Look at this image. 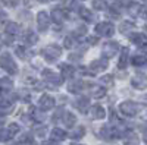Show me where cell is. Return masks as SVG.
I'll return each mask as SVG.
<instances>
[{
    "instance_id": "cell-1",
    "label": "cell",
    "mask_w": 147,
    "mask_h": 145,
    "mask_svg": "<svg viewBox=\"0 0 147 145\" xmlns=\"http://www.w3.org/2000/svg\"><path fill=\"white\" fill-rule=\"evenodd\" d=\"M0 66H2L6 72H9L10 75H15L18 72V66H16L15 60L12 59V56L9 53H3L0 56Z\"/></svg>"
},
{
    "instance_id": "cell-2",
    "label": "cell",
    "mask_w": 147,
    "mask_h": 145,
    "mask_svg": "<svg viewBox=\"0 0 147 145\" xmlns=\"http://www.w3.org/2000/svg\"><path fill=\"white\" fill-rule=\"evenodd\" d=\"M60 54H62V48L56 44H49L43 50V57L47 62H55L57 57H60Z\"/></svg>"
},
{
    "instance_id": "cell-3",
    "label": "cell",
    "mask_w": 147,
    "mask_h": 145,
    "mask_svg": "<svg viewBox=\"0 0 147 145\" xmlns=\"http://www.w3.org/2000/svg\"><path fill=\"white\" fill-rule=\"evenodd\" d=\"M119 108H121V112L124 113L125 116H128V117H132V116H136L138 113V104H136L134 101H124V103H121Z\"/></svg>"
},
{
    "instance_id": "cell-4",
    "label": "cell",
    "mask_w": 147,
    "mask_h": 145,
    "mask_svg": "<svg viewBox=\"0 0 147 145\" xmlns=\"http://www.w3.org/2000/svg\"><path fill=\"white\" fill-rule=\"evenodd\" d=\"M96 32L103 37H112L115 32V27L110 22H100L99 25H96Z\"/></svg>"
},
{
    "instance_id": "cell-5",
    "label": "cell",
    "mask_w": 147,
    "mask_h": 145,
    "mask_svg": "<svg viewBox=\"0 0 147 145\" xmlns=\"http://www.w3.org/2000/svg\"><path fill=\"white\" fill-rule=\"evenodd\" d=\"M38 107H40V110L43 112H47V110H50V108L55 107V98L52 95H41L40 97V100H38Z\"/></svg>"
},
{
    "instance_id": "cell-6",
    "label": "cell",
    "mask_w": 147,
    "mask_h": 145,
    "mask_svg": "<svg viewBox=\"0 0 147 145\" xmlns=\"http://www.w3.org/2000/svg\"><path fill=\"white\" fill-rule=\"evenodd\" d=\"M37 25H38L40 31H46L50 25V16H49L47 12H38L37 15Z\"/></svg>"
},
{
    "instance_id": "cell-7",
    "label": "cell",
    "mask_w": 147,
    "mask_h": 145,
    "mask_svg": "<svg viewBox=\"0 0 147 145\" xmlns=\"http://www.w3.org/2000/svg\"><path fill=\"white\" fill-rule=\"evenodd\" d=\"M118 50H119V44L115 43V41H109V43L103 44V50L102 51H103V54L106 57H113L118 53Z\"/></svg>"
},
{
    "instance_id": "cell-8",
    "label": "cell",
    "mask_w": 147,
    "mask_h": 145,
    "mask_svg": "<svg viewBox=\"0 0 147 145\" xmlns=\"http://www.w3.org/2000/svg\"><path fill=\"white\" fill-rule=\"evenodd\" d=\"M43 78L47 81V82H52V84H56V85H60V79L57 75H56V72L50 70V69H44L43 70Z\"/></svg>"
},
{
    "instance_id": "cell-9",
    "label": "cell",
    "mask_w": 147,
    "mask_h": 145,
    "mask_svg": "<svg viewBox=\"0 0 147 145\" xmlns=\"http://www.w3.org/2000/svg\"><path fill=\"white\" fill-rule=\"evenodd\" d=\"M105 69H107V60H94V62H91L90 65V70L93 72H103Z\"/></svg>"
},
{
    "instance_id": "cell-10",
    "label": "cell",
    "mask_w": 147,
    "mask_h": 145,
    "mask_svg": "<svg viewBox=\"0 0 147 145\" xmlns=\"http://www.w3.org/2000/svg\"><path fill=\"white\" fill-rule=\"evenodd\" d=\"M91 114L96 120H100V119H105L106 112L100 104H96V106H91Z\"/></svg>"
},
{
    "instance_id": "cell-11",
    "label": "cell",
    "mask_w": 147,
    "mask_h": 145,
    "mask_svg": "<svg viewBox=\"0 0 147 145\" xmlns=\"http://www.w3.org/2000/svg\"><path fill=\"white\" fill-rule=\"evenodd\" d=\"M50 138H52V141H56V142L63 141L66 138V132L62 130V129H59V128H55L52 130V134H50Z\"/></svg>"
},
{
    "instance_id": "cell-12",
    "label": "cell",
    "mask_w": 147,
    "mask_h": 145,
    "mask_svg": "<svg viewBox=\"0 0 147 145\" xmlns=\"http://www.w3.org/2000/svg\"><path fill=\"white\" fill-rule=\"evenodd\" d=\"M65 18H66V13H65V12H62L60 9H55V10L52 12V19H53L56 23H62V22L65 21Z\"/></svg>"
},
{
    "instance_id": "cell-13",
    "label": "cell",
    "mask_w": 147,
    "mask_h": 145,
    "mask_svg": "<svg viewBox=\"0 0 147 145\" xmlns=\"http://www.w3.org/2000/svg\"><path fill=\"white\" fill-rule=\"evenodd\" d=\"M129 40L136 45H143V48H146V38L143 34H131Z\"/></svg>"
},
{
    "instance_id": "cell-14",
    "label": "cell",
    "mask_w": 147,
    "mask_h": 145,
    "mask_svg": "<svg viewBox=\"0 0 147 145\" xmlns=\"http://www.w3.org/2000/svg\"><path fill=\"white\" fill-rule=\"evenodd\" d=\"M91 95L94 97V98H103V97L106 95V90L102 85H94L91 88Z\"/></svg>"
},
{
    "instance_id": "cell-15",
    "label": "cell",
    "mask_w": 147,
    "mask_h": 145,
    "mask_svg": "<svg viewBox=\"0 0 147 145\" xmlns=\"http://www.w3.org/2000/svg\"><path fill=\"white\" fill-rule=\"evenodd\" d=\"M60 69H62V76L63 78H72L74 74H75V69L71 65H60Z\"/></svg>"
},
{
    "instance_id": "cell-16",
    "label": "cell",
    "mask_w": 147,
    "mask_h": 145,
    "mask_svg": "<svg viewBox=\"0 0 147 145\" xmlns=\"http://www.w3.org/2000/svg\"><path fill=\"white\" fill-rule=\"evenodd\" d=\"M88 107H90V103H88V100H87V98H84V97L77 101V108H78V110H80L81 113H87Z\"/></svg>"
},
{
    "instance_id": "cell-17",
    "label": "cell",
    "mask_w": 147,
    "mask_h": 145,
    "mask_svg": "<svg viewBox=\"0 0 147 145\" xmlns=\"http://www.w3.org/2000/svg\"><path fill=\"white\" fill-rule=\"evenodd\" d=\"M6 32L9 35H16L19 34V25L16 22H7L6 23Z\"/></svg>"
},
{
    "instance_id": "cell-18",
    "label": "cell",
    "mask_w": 147,
    "mask_h": 145,
    "mask_svg": "<svg viewBox=\"0 0 147 145\" xmlns=\"http://www.w3.org/2000/svg\"><path fill=\"white\" fill-rule=\"evenodd\" d=\"M82 88V82L81 81H74V82H69L68 84V91L69 92H74V94H77L80 92Z\"/></svg>"
},
{
    "instance_id": "cell-19",
    "label": "cell",
    "mask_w": 147,
    "mask_h": 145,
    "mask_svg": "<svg viewBox=\"0 0 147 145\" xmlns=\"http://www.w3.org/2000/svg\"><path fill=\"white\" fill-rule=\"evenodd\" d=\"M131 84H132V87L134 88H138V90H144L146 88V79L143 78V76H136L132 81H131Z\"/></svg>"
},
{
    "instance_id": "cell-20",
    "label": "cell",
    "mask_w": 147,
    "mask_h": 145,
    "mask_svg": "<svg viewBox=\"0 0 147 145\" xmlns=\"http://www.w3.org/2000/svg\"><path fill=\"white\" fill-rule=\"evenodd\" d=\"M63 122H65V125H66L68 128H72L74 125H75L77 119H75V116H74L71 112H68V113L63 114Z\"/></svg>"
},
{
    "instance_id": "cell-21",
    "label": "cell",
    "mask_w": 147,
    "mask_h": 145,
    "mask_svg": "<svg viewBox=\"0 0 147 145\" xmlns=\"http://www.w3.org/2000/svg\"><path fill=\"white\" fill-rule=\"evenodd\" d=\"M78 13H80V16H81L82 19H85V21H91V19H93L91 12H90L87 7H80V9H78Z\"/></svg>"
},
{
    "instance_id": "cell-22",
    "label": "cell",
    "mask_w": 147,
    "mask_h": 145,
    "mask_svg": "<svg viewBox=\"0 0 147 145\" xmlns=\"http://www.w3.org/2000/svg\"><path fill=\"white\" fill-rule=\"evenodd\" d=\"M127 59H128V50L124 48V50H122V54H121V59H119V63H118L119 69H124L127 66Z\"/></svg>"
},
{
    "instance_id": "cell-23",
    "label": "cell",
    "mask_w": 147,
    "mask_h": 145,
    "mask_svg": "<svg viewBox=\"0 0 147 145\" xmlns=\"http://www.w3.org/2000/svg\"><path fill=\"white\" fill-rule=\"evenodd\" d=\"M12 110V101L9 100H2L0 101V112L2 113H9Z\"/></svg>"
},
{
    "instance_id": "cell-24",
    "label": "cell",
    "mask_w": 147,
    "mask_h": 145,
    "mask_svg": "<svg viewBox=\"0 0 147 145\" xmlns=\"http://www.w3.org/2000/svg\"><path fill=\"white\" fill-rule=\"evenodd\" d=\"M12 136H13V134H12L9 129H0V142H6Z\"/></svg>"
},
{
    "instance_id": "cell-25",
    "label": "cell",
    "mask_w": 147,
    "mask_h": 145,
    "mask_svg": "<svg viewBox=\"0 0 147 145\" xmlns=\"http://www.w3.org/2000/svg\"><path fill=\"white\" fill-rule=\"evenodd\" d=\"M146 63V56L144 54H136L132 57V65L134 66H143Z\"/></svg>"
},
{
    "instance_id": "cell-26",
    "label": "cell",
    "mask_w": 147,
    "mask_h": 145,
    "mask_svg": "<svg viewBox=\"0 0 147 145\" xmlns=\"http://www.w3.org/2000/svg\"><path fill=\"white\" fill-rule=\"evenodd\" d=\"M93 7L96 10H105L107 7V3L105 0H93Z\"/></svg>"
},
{
    "instance_id": "cell-27",
    "label": "cell",
    "mask_w": 147,
    "mask_h": 145,
    "mask_svg": "<svg viewBox=\"0 0 147 145\" xmlns=\"http://www.w3.org/2000/svg\"><path fill=\"white\" fill-rule=\"evenodd\" d=\"M12 85H13V82L9 78H2V81H0V88H3V90H10Z\"/></svg>"
},
{
    "instance_id": "cell-28",
    "label": "cell",
    "mask_w": 147,
    "mask_h": 145,
    "mask_svg": "<svg viewBox=\"0 0 147 145\" xmlns=\"http://www.w3.org/2000/svg\"><path fill=\"white\" fill-rule=\"evenodd\" d=\"M132 27H134V25H132V22H127V21H125V22H122V23H121L119 31H121L122 34H127V32H128Z\"/></svg>"
},
{
    "instance_id": "cell-29",
    "label": "cell",
    "mask_w": 147,
    "mask_h": 145,
    "mask_svg": "<svg viewBox=\"0 0 147 145\" xmlns=\"http://www.w3.org/2000/svg\"><path fill=\"white\" fill-rule=\"evenodd\" d=\"M84 134H85V130H84V128L81 126V128H80V129H77L75 132H71L69 136H71V138H74V139H78V138H82V136H84Z\"/></svg>"
},
{
    "instance_id": "cell-30",
    "label": "cell",
    "mask_w": 147,
    "mask_h": 145,
    "mask_svg": "<svg viewBox=\"0 0 147 145\" xmlns=\"http://www.w3.org/2000/svg\"><path fill=\"white\" fill-rule=\"evenodd\" d=\"M25 41L28 43V44H35L37 41H38V37L34 34V32H27V37H25Z\"/></svg>"
},
{
    "instance_id": "cell-31",
    "label": "cell",
    "mask_w": 147,
    "mask_h": 145,
    "mask_svg": "<svg viewBox=\"0 0 147 145\" xmlns=\"http://www.w3.org/2000/svg\"><path fill=\"white\" fill-rule=\"evenodd\" d=\"M30 113H31V117L35 120V122H41V120H43V114L37 110V108H31Z\"/></svg>"
},
{
    "instance_id": "cell-32",
    "label": "cell",
    "mask_w": 147,
    "mask_h": 145,
    "mask_svg": "<svg viewBox=\"0 0 147 145\" xmlns=\"http://www.w3.org/2000/svg\"><path fill=\"white\" fill-rule=\"evenodd\" d=\"M2 3L5 6H9V7H15V6H18L19 0H2Z\"/></svg>"
},
{
    "instance_id": "cell-33",
    "label": "cell",
    "mask_w": 147,
    "mask_h": 145,
    "mask_svg": "<svg viewBox=\"0 0 147 145\" xmlns=\"http://www.w3.org/2000/svg\"><path fill=\"white\" fill-rule=\"evenodd\" d=\"M112 81H113V78L110 76V75H106V76H103L100 79V82L102 84H106V85H112Z\"/></svg>"
},
{
    "instance_id": "cell-34",
    "label": "cell",
    "mask_w": 147,
    "mask_h": 145,
    "mask_svg": "<svg viewBox=\"0 0 147 145\" xmlns=\"http://www.w3.org/2000/svg\"><path fill=\"white\" fill-rule=\"evenodd\" d=\"M16 54H18L19 57H25V56H27V48H25V47H18V48H16Z\"/></svg>"
},
{
    "instance_id": "cell-35",
    "label": "cell",
    "mask_w": 147,
    "mask_h": 145,
    "mask_svg": "<svg viewBox=\"0 0 147 145\" xmlns=\"http://www.w3.org/2000/svg\"><path fill=\"white\" fill-rule=\"evenodd\" d=\"M9 130H10V132H12V134H13V135H15V134H18V130H19V126H18L16 123H12V125L9 126Z\"/></svg>"
},
{
    "instance_id": "cell-36",
    "label": "cell",
    "mask_w": 147,
    "mask_h": 145,
    "mask_svg": "<svg viewBox=\"0 0 147 145\" xmlns=\"http://www.w3.org/2000/svg\"><path fill=\"white\" fill-rule=\"evenodd\" d=\"M85 31H87V29H85V27L77 28V29H75V32H74V35H80V37H81V35H84V34H85Z\"/></svg>"
},
{
    "instance_id": "cell-37",
    "label": "cell",
    "mask_w": 147,
    "mask_h": 145,
    "mask_svg": "<svg viewBox=\"0 0 147 145\" xmlns=\"http://www.w3.org/2000/svg\"><path fill=\"white\" fill-rule=\"evenodd\" d=\"M137 141H138V139H137V136H134V135H132V138H131L129 141H127V142H125V145H137Z\"/></svg>"
},
{
    "instance_id": "cell-38",
    "label": "cell",
    "mask_w": 147,
    "mask_h": 145,
    "mask_svg": "<svg viewBox=\"0 0 147 145\" xmlns=\"http://www.w3.org/2000/svg\"><path fill=\"white\" fill-rule=\"evenodd\" d=\"M3 41H5L6 44H12L13 38H12V37H9V35H3Z\"/></svg>"
},
{
    "instance_id": "cell-39",
    "label": "cell",
    "mask_w": 147,
    "mask_h": 145,
    "mask_svg": "<svg viewBox=\"0 0 147 145\" xmlns=\"http://www.w3.org/2000/svg\"><path fill=\"white\" fill-rule=\"evenodd\" d=\"M119 2H121L122 5H124V6H131L134 0H119Z\"/></svg>"
},
{
    "instance_id": "cell-40",
    "label": "cell",
    "mask_w": 147,
    "mask_h": 145,
    "mask_svg": "<svg viewBox=\"0 0 147 145\" xmlns=\"http://www.w3.org/2000/svg\"><path fill=\"white\" fill-rule=\"evenodd\" d=\"M44 134H46V128H38V129H37V135L43 136Z\"/></svg>"
},
{
    "instance_id": "cell-41",
    "label": "cell",
    "mask_w": 147,
    "mask_h": 145,
    "mask_svg": "<svg viewBox=\"0 0 147 145\" xmlns=\"http://www.w3.org/2000/svg\"><path fill=\"white\" fill-rule=\"evenodd\" d=\"M65 45H66V47H72V40H71V37H68V38L65 40Z\"/></svg>"
},
{
    "instance_id": "cell-42",
    "label": "cell",
    "mask_w": 147,
    "mask_h": 145,
    "mask_svg": "<svg viewBox=\"0 0 147 145\" xmlns=\"http://www.w3.org/2000/svg\"><path fill=\"white\" fill-rule=\"evenodd\" d=\"M3 123H5V117H3L2 114H0V126H2Z\"/></svg>"
},
{
    "instance_id": "cell-43",
    "label": "cell",
    "mask_w": 147,
    "mask_h": 145,
    "mask_svg": "<svg viewBox=\"0 0 147 145\" xmlns=\"http://www.w3.org/2000/svg\"><path fill=\"white\" fill-rule=\"evenodd\" d=\"M43 145H59V144H56V142H44Z\"/></svg>"
},
{
    "instance_id": "cell-44",
    "label": "cell",
    "mask_w": 147,
    "mask_h": 145,
    "mask_svg": "<svg viewBox=\"0 0 147 145\" xmlns=\"http://www.w3.org/2000/svg\"><path fill=\"white\" fill-rule=\"evenodd\" d=\"M38 2H41V3H47V2H50V0H38Z\"/></svg>"
},
{
    "instance_id": "cell-45",
    "label": "cell",
    "mask_w": 147,
    "mask_h": 145,
    "mask_svg": "<svg viewBox=\"0 0 147 145\" xmlns=\"http://www.w3.org/2000/svg\"><path fill=\"white\" fill-rule=\"evenodd\" d=\"M71 145H82V144H77V142H74V144H71Z\"/></svg>"
},
{
    "instance_id": "cell-46",
    "label": "cell",
    "mask_w": 147,
    "mask_h": 145,
    "mask_svg": "<svg viewBox=\"0 0 147 145\" xmlns=\"http://www.w3.org/2000/svg\"><path fill=\"white\" fill-rule=\"evenodd\" d=\"M141 2H146V0H141Z\"/></svg>"
}]
</instances>
